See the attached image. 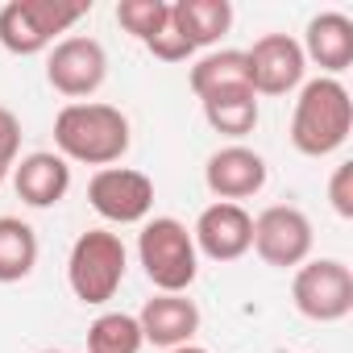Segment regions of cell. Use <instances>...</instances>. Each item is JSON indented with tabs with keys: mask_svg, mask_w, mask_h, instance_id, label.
Here are the masks:
<instances>
[{
	"mask_svg": "<svg viewBox=\"0 0 353 353\" xmlns=\"http://www.w3.org/2000/svg\"><path fill=\"white\" fill-rule=\"evenodd\" d=\"M88 204L108 225H145L154 212V179L133 166H104L88 179Z\"/></svg>",
	"mask_w": 353,
	"mask_h": 353,
	"instance_id": "ba28073f",
	"label": "cell"
},
{
	"mask_svg": "<svg viewBox=\"0 0 353 353\" xmlns=\"http://www.w3.org/2000/svg\"><path fill=\"white\" fill-rule=\"evenodd\" d=\"M196 254H204L208 262H237L250 254L254 245V216L241 204H208L192 229Z\"/></svg>",
	"mask_w": 353,
	"mask_h": 353,
	"instance_id": "7c38bea8",
	"label": "cell"
},
{
	"mask_svg": "<svg viewBox=\"0 0 353 353\" xmlns=\"http://www.w3.org/2000/svg\"><path fill=\"white\" fill-rule=\"evenodd\" d=\"M92 13V0H9L0 9V46L17 59L42 54L54 46L59 34H67L75 21Z\"/></svg>",
	"mask_w": 353,
	"mask_h": 353,
	"instance_id": "277c9868",
	"label": "cell"
},
{
	"mask_svg": "<svg viewBox=\"0 0 353 353\" xmlns=\"http://www.w3.org/2000/svg\"><path fill=\"white\" fill-rule=\"evenodd\" d=\"M245 67H250L254 96H287L303 83L307 59L291 34H262L245 50Z\"/></svg>",
	"mask_w": 353,
	"mask_h": 353,
	"instance_id": "30bf717a",
	"label": "cell"
},
{
	"mask_svg": "<svg viewBox=\"0 0 353 353\" xmlns=\"http://www.w3.org/2000/svg\"><path fill=\"white\" fill-rule=\"evenodd\" d=\"M46 79L59 96L67 100H88L104 88L108 79V54L96 38H83V34H71L63 42L50 46V59H46Z\"/></svg>",
	"mask_w": 353,
	"mask_h": 353,
	"instance_id": "9c48e42d",
	"label": "cell"
},
{
	"mask_svg": "<svg viewBox=\"0 0 353 353\" xmlns=\"http://www.w3.org/2000/svg\"><path fill=\"white\" fill-rule=\"evenodd\" d=\"M42 353H67V349H42Z\"/></svg>",
	"mask_w": 353,
	"mask_h": 353,
	"instance_id": "484cf974",
	"label": "cell"
},
{
	"mask_svg": "<svg viewBox=\"0 0 353 353\" xmlns=\"http://www.w3.org/2000/svg\"><path fill=\"white\" fill-rule=\"evenodd\" d=\"M328 204L341 221H353V162H341L328 179Z\"/></svg>",
	"mask_w": 353,
	"mask_h": 353,
	"instance_id": "cb8c5ba5",
	"label": "cell"
},
{
	"mask_svg": "<svg viewBox=\"0 0 353 353\" xmlns=\"http://www.w3.org/2000/svg\"><path fill=\"white\" fill-rule=\"evenodd\" d=\"M353 129V100L341 79L316 75L299 83V100L291 112V145L303 158H328L349 141Z\"/></svg>",
	"mask_w": 353,
	"mask_h": 353,
	"instance_id": "7a4b0ae2",
	"label": "cell"
},
{
	"mask_svg": "<svg viewBox=\"0 0 353 353\" xmlns=\"http://www.w3.org/2000/svg\"><path fill=\"white\" fill-rule=\"evenodd\" d=\"M141 324L129 312H104L88 328V353H141Z\"/></svg>",
	"mask_w": 353,
	"mask_h": 353,
	"instance_id": "ffe728a7",
	"label": "cell"
},
{
	"mask_svg": "<svg viewBox=\"0 0 353 353\" xmlns=\"http://www.w3.org/2000/svg\"><path fill=\"white\" fill-rule=\"evenodd\" d=\"M166 353H208L204 345H179V349H166Z\"/></svg>",
	"mask_w": 353,
	"mask_h": 353,
	"instance_id": "d4e9b609",
	"label": "cell"
},
{
	"mask_svg": "<svg viewBox=\"0 0 353 353\" xmlns=\"http://www.w3.org/2000/svg\"><path fill=\"white\" fill-rule=\"evenodd\" d=\"M13 188H17L21 204H30V208H54L71 192V162L63 154H54V150L26 154L13 166Z\"/></svg>",
	"mask_w": 353,
	"mask_h": 353,
	"instance_id": "5bb4252c",
	"label": "cell"
},
{
	"mask_svg": "<svg viewBox=\"0 0 353 353\" xmlns=\"http://www.w3.org/2000/svg\"><path fill=\"white\" fill-rule=\"evenodd\" d=\"M204 183L221 204H241L254 200L266 188V158L241 141L221 145L216 154H208L204 162Z\"/></svg>",
	"mask_w": 353,
	"mask_h": 353,
	"instance_id": "8fae6325",
	"label": "cell"
},
{
	"mask_svg": "<svg viewBox=\"0 0 353 353\" xmlns=\"http://www.w3.org/2000/svg\"><path fill=\"white\" fill-rule=\"evenodd\" d=\"M204 104V121L212 125V133L221 137H245L258 129V96L254 92H229V96H212V100H200Z\"/></svg>",
	"mask_w": 353,
	"mask_h": 353,
	"instance_id": "d6986e66",
	"label": "cell"
},
{
	"mask_svg": "<svg viewBox=\"0 0 353 353\" xmlns=\"http://www.w3.org/2000/svg\"><path fill=\"white\" fill-rule=\"evenodd\" d=\"M129 117L117 104H100V100H79L59 108L54 117V154H63L67 162H83V166H117L129 154Z\"/></svg>",
	"mask_w": 353,
	"mask_h": 353,
	"instance_id": "6da1fadb",
	"label": "cell"
},
{
	"mask_svg": "<svg viewBox=\"0 0 353 353\" xmlns=\"http://www.w3.org/2000/svg\"><path fill=\"white\" fill-rule=\"evenodd\" d=\"M17 154H21V121L13 108L0 104V183H5V174L17 166Z\"/></svg>",
	"mask_w": 353,
	"mask_h": 353,
	"instance_id": "7402d4cb",
	"label": "cell"
},
{
	"mask_svg": "<svg viewBox=\"0 0 353 353\" xmlns=\"http://www.w3.org/2000/svg\"><path fill=\"white\" fill-rule=\"evenodd\" d=\"M38 266V233L21 216H0V283H21Z\"/></svg>",
	"mask_w": 353,
	"mask_h": 353,
	"instance_id": "ac0fdd59",
	"label": "cell"
},
{
	"mask_svg": "<svg viewBox=\"0 0 353 353\" xmlns=\"http://www.w3.org/2000/svg\"><path fill=\"white\" fill-rule=\"evenodd\" d=\"M170 26L192 50L216 46L233 26V5L229 0H170Z\"/></svg>",
	"mask_w": 353,
	"mask_h": 353,
	"instance_id": "2e32d148",
	"label": "cell"
},
{
	"mask_svg": "<svg viewBox=\"0 0 353 353\" xmlns=\"http://www.w3.org/2000/svg\"><path fill=\"white\" fill-rule=\"evenodd\" d=\"M312 241H316L312 221L295 204H270L254 216V245L250 250H258V258L266 266H279V270L303 266L312 258Z\"/></svg>",
	"mask_w": 353,
	"mask_h": 353,
	"instance_id": "52a82bcc",
	"label": "cell"
},
{
	"mask_svg": "<svg viewBox=\"0 0 353 353\" xmlns=\"http://www.w3.org/2000/svg\"><path fill=\"white\" fill-rule=\"evenodd\" d=\"M192 92L200 100L212 96H229V92H254L250 88V67H245V50H212L192 67Z\"/></svg>",
	"mask_w": 353,
	"mask_h": 353,
	"instance_id": "e0dca14e",
	"label": "cell"
},
{
	"mask_svg": "<svg viewBox=\"0 0 353 353\" xmlns=\"http://www.w3.org/2000/svg\"><path fill=\"white\" fill-rule=\"evenodd\" d=\"M141 46H145L154 59H162V63H183V59H192V54H196V50H192L183 38H179V30H174L170 21H166V26H162L154 38H145Z\"/></svg>",
	"mask_w": 353,
	"mask_h": 353,
	"instance_id": "603a6c76",
	"label": "cell"
},
{
	"mask_svg": "<svg viewBox=\"0 0 353 353\" xmlns=\"http://www.w3.org/2000/svg\"><path fill=\"white\" fill-rule=\"evenodd\" d=\"M137 324H141V341L145 345L179 349V345H192L196 341V332H200V307L188 295H162L158 291L154 299L141 303Z\"/></svg>",
	"mask_w": 353,
	"mask_h": 353,
	"instance_id": "4fadbf2b",
	"label": "cell"
},
{
	"mask_svg": "<svg viewBox=\"0 0 353 353\" xmlns=\"http://www.w3.org/2000/svg\"><path fill=\"white\" fill-rule=\"evenodd\" d=\"M295 312L316 324H336L353 312V270L341 258H307L291 279Z\"/></svg>",
	"mask_w": 353,
	"mask_h": 353,
	"instance_id": "8992f818",
	"label": "cell"
},
{
	"mask_svg": "<svg viewBox=\"0 0 353 353\" xmlns=\"http://www.w3.org/2000/svg\"><path fill=\"white\" fill-rule=\"evenodd\" d=\"M125 270H129V250L117 233L108 229H88L75 237L71 254H67V283H71V295L79 303H108L121 283H125Z\"/></svg>",
	"mask_w": 353,
	"mask_h": 353,
	"instance_id": "5b68a950",
	"label": "cell"
},
{
	"mask_svg": "<svg viewBox=\"0 0 353 353\" xmlns=\"http://www.w3.org/2000/svg\"><path fill=\"white\" fill-rule=\"evenodd\" d=\"M166 21H170V0H121L117 5V26L137 42L154 38Z\"/></svg>",
	"mask_w": 353,
	"mask_h": 353,
	"instance_id": "44dd1931",
	"label": "cell"
},
{
	"mask_svg": "<svg viewBox=\"0 0 353 353\" xmlns=\"http://www.w3.org/2000/svg\"><path fill=\"white\" fill-rule=\"evenodd\" d=\"M303 59L316 63L328 79L353 67V21L345 13H316L307 21V34L299 42Z\"/></svg>",
	"mask_w": 353,
	"mask_h": 353,
	"instance_id": "9a60e30c",
	"label": "cell"
},
{
	"mask_svg": "<svg viewBox=\"0 0 353 353\" xmlns=\"http://www.w3.org/2000/svg\"><path fill=\"white\" fill-rule=\"evenodd\" d=\"M137 262L162 295H188L200 274V254L192 229L174 216H154L137 233Z\"/></svg>",
	"mask_w": 353,
	"mask_h": 353,
	"instance_id": "3957f363",
	"label": "cell"
}]
</instances>
